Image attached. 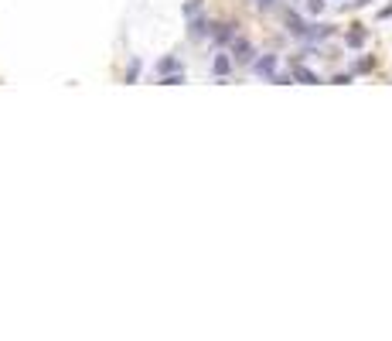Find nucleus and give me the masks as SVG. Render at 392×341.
<instances>
[{"label": "nucleus", "mask_w": 392, "mask_h": 341, "mask_svg": "<svg viewBox=\"0 0 392 341\" xmlns=\"http://www.w3.org/2000/svg\"><path fill=\"white\" fill-rule=\"evenodd\" d=\"M256 72H259V75H266V79H273V75H276V58H273V55H263L256 62Z\"/></svg>", "instance_id": "obj_1"}, {"label": "nucleus", "mask_w": 392, "mask_h": 341, "mask_svg": "<svg viewBox=\"0 0 392 341\" xmlns=\"http://www.w3.org/2000/svg\"><path fill=\"white\" fill-rule=\"evenodd\" d=\"M249 55H253L249 41H246V38H235V45H232V58H235V62H249Z\"/></svg>", "instance_id": "obj_2"}, {"label": "nucleus", "mask_w": 392, "mask_h": 341, "mask_svg": "<svg viewBox=\"0 0 392 341\" xmlns=\"http://www.w3.org/2000/svg\"><path fill=\"white\" fill-rule=\"evenodd\" d=\"M229 68H232V58H229V55H218V58H215V75H218V79L229 75Z\"/></svg>", "instance_id": "obj_3"}, {"label": "nucleus", "mask_w": 392, "mask_h": 341, "mask_svg": "<svg viewBox=\"0 0 392 341\" xmlns=\"http://www.w3.org/2000/svg\"><path fill=\"white\" fill-rule=\"evenodd\" d=\"M297 79H300V82H307V86H311V82H317V75H314L311 68H303V65H297Z\"/></svg>", "instance_id": "obj_4"}, {"label": "nucleus", "mask_w": 392, "mask_h": 341, "mask_svg": "<svg viewBox=\"0 0 392 341\" xmlns=\"http://www.w3.org/2000/svg\"><path fill=\"white\" fill-rule=\"evenodd\" d=\"M171 68H178V58H164L160 62V72H171Z\"/></svg>", "instance_id": "obj_5"}, {"label": "nucleus", "mask_w": 392, "mask_h": 341, "mask_svg": "<svg viewBox=\"0 0 392 341\" xmlns=\"http://www.w3.org/2000/svg\"><path fill=\"white\" fill-rule=\"evenodd\" d=\"M181 82H184V72H181V75H167V79H164V86H181Z\"/></svg>", "instance_id": "obj_6"}, {"label": "nucleus", "mask_w": 392, "mask_h": 341, "mask_svg": "<svg viewBox=\"0 0 392 341\" xmlns=\"http://www.w3.org/2000/svg\"><path fill=\"white\" fill-rule=\"evenodd\" d=\"M321 7H324V0H307V11H314V14H317Z\"/></svg>", "instance_id": "obj_7"}, {"label": "nucleus", "mask_w": 392, "mask_h": 341, "mask_svg": "<svg viewBox=\"0 0 392 341\" xmlns=\"http://www.w3.org/2000/svg\"><path fill=\"white\" fill-rule=\"evenodd\" d=\"M259 7H273V4H276V0H256Z\"/></svg>", "instance_id": "obj_8"}]
</instances>
